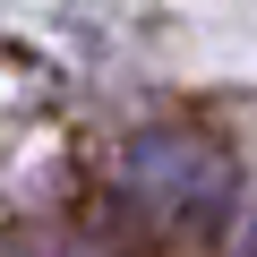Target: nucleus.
<instances>
[{"label":"nucleus","instance_id":"nucleus-1","mask_svg":"<svg viewBox=\"0 0 257 257\" xmlns=\"http://www.w3.org/2000/svg\"><path fill=\"white\" fill-rule=\"evenodd\" d=\"M120 189L163 231H214V223H231V197H240L231 155L206 128H146V138H128L120 146Z\"/></svg>","mask_w":257,"mask_h":257},{"label":"nucleus","instance_id":"nucleus-2","mask_svg":"<svg viewBox=\"0 0 257 257\" xmlns=\"http://www.w3.org/2000/svg\"><path fill=\"white\" fill-rule=\"evenodd\" d=\"M240 257H257V214H248V223H240Z\"/></svg>","mask_w":257,"mask_h":257}]
</instances>
